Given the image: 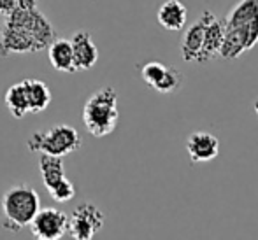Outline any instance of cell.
Wrapping results in <instances>:
<instances>
[{
  "label": "cell",
  "instance_id": "1",
  "mask_svg": "<svg viewBox=\"0 0 258 240\" xmlns=\"http://www.w3.org/2000/svg\"><path fill=\"white\" fill-rule=\"evenodd\" d=\"M56 39L51 21L39 9L37 0H18L16 7L6 14L0 28V56L39 53L48 49Z\"/></svg>",
  "mask_w": 258,
  "mask_h": 240
},
{
  "label": "cell",
  "instance_id": "2",
  "mask_svg": "<svg viewBox=\"0 0 258 240\" xmlns=\"http://www.w3.org/2000/svg\"><path fill=\"white\" fill-rule=\"evenodd\" d=\"M258 44V0H239L225 18L220 48L223 60H235Z\"/></svg>",
  "mask_w": 258,
  "mask_h": 240
},
{
  "label": "cell",
  "instance_id": "3",
  "mask_svg": "<svg viewBox=\"0 0 258 240\" xmlns=\"http://www.w3.org/2000/svg\"><path fill=\"white\" fill-rule=\"evenodd\" d=\"M118 119V93L112 86H105L92 93L83 107V123L90 135L97 139L111 135L116 130Z\"/></svg>",
  "mask_w": 258,
  "mask_h": 240
},
{
  "label": "cell",
  "instance_id": "4",
  "mask_svg": "<svg viewBox=\"0 0 258 240\" xmlns=\"http://www.w3.org/2000/svg\"><path fill=\"white\" fill-rule=\"evenodd\" d=\"M41 209L39 193L28 184H14L2 195L4 228L18 233L23 228L30 226L32 219Z\"/></svg>",
  "mask_w": 258,
  "mask_h": 240
},
{
  "label": "cell",
  "instance_id": "5",
  "mask_svg": "<svg viewBox=\"0 0 258 240\" xmlns=\"http://www.w3.org/2000/svg\"><path fill=\"white\" fill-rule=\"evenodd\" d=\"M83 145L81 135L76 128L69 125H54L44 132H35L30 135L27 147L32 152L48 154L54 158H63L79 151Z\"/></svg>",
  "mask_w": 258,
  "mask_h": 240
},
{
  "label": "cell",
  "instance_id": "6",
  "mask_svg": "<svg viewBox=\"0 0 258 240\" xmlns=\"http://www.w3.org/2000/svg\"><path fill=\"white\" fill-rule=\"evenodd\" d=\"M39 172H41L42 183H44L46 190H48V193L51 195V198L54 202L65 203L74 198L76 186H74V183L65 176L61 158L41 154V158H39Z\"/></svg>",
  "mask_w": 258,
  "mask_h": 240
},
{
  "label": "cell",
  "instance_id": "7",
  "mask_svg": "<svg viewBox=\"0 0 258 240\" xmlns=\"http://www.w3.org/2000/svg\"><path fill=\"white\" fill-rule=\"evenodd\" d=\"M105 216L104 212L92 202L79 203L74 209L72 216L69 217V231L76 240H90L93 238L104 226Z\"/></svg>",
  "mask_w": 258,
  "mask_h": 240
},
{
  "label": "cell",
  "instance_id": "8",
  "mask_svg": "<svg viewBox=\"0 0 258 240\" xmlns=\"http://www.w3.org/2000/svg\"><path fill=\"white\" fill-rule=\"evenodd\" d=\"M32 233L39 240H58L63 238L69 231V217L65 212L53 207L39 209L30 223Z\"/></svg>",
  "mask_w": 258,
  "mask_h": 240
},
{
  "label": "cell",
  "instance_id": "9",
  "mask_svg": "<svg viewBox=\"0 0 258 240\" xmlns=\"http://www.w3.org/2000/svg\"><path fill=\"white\" fill-rule=\"evenodd\" d=\"M72 58H74V70H90L99 61V48L92 39V34L86 30H79L71 39Z\"/></svg>",
  "mask_w": 258,
  "mask_h": 240
},
{
  "label": "cell",
  "instance_id": "10",
  "mask_svg": "<svg viewBox=\"0 0 258 240\" xmlns=\"http://www.w3.org/2000/svg\"><path fill=\"white\" fill-rule=\"evenodd\" d=\"M211 16V11H204L197 21L191 27L186 28L183 39H181V54H183L184 61H199L201 56L202 44H204V34H206V25Z\"/></svg>",
  "mask_w": 258,
  "mask_h": 240
},
{
  "label": "cell",
  "instance_id": "11",
  "mask_svg": "<svg viewBox=\"0 0 258 240\" xmlns=\"http://www.w3.org/2000/svg\"><path fill=\"white\" fill-rule=\"evenodd\" d=\"M186 151L194 163L211 162L220 154V140L207 132H194L186 139Z\"/></svg>",
  "mask_w": 258,
  "mask_h": 240
},
{
  "label": "cell",
  "instance_id": "12",
  "mask_svg": "<svg viewBox=\"0 0 258 240\" xmlns=\"http://www.w3.org/2000/svg\"><path fill=\"white\" fill-rule=\"evenodd\" d=\"M223 34H225V18H218L216 14L211 13L206 25L204 44H202V51L197 63H206V61H211L220 56Z\"/></svg>",
  "mask_w": 258,
  "mask_h": 240
},
{
  "label": "cell",
  "instance_id": "13",
  "mask_svg": "<svg viewBox=\"0 0 258 240\" xmlns=\"http://www.w3.org/2000/svg\"><path fill=\"white\" fill-rule=\"evenodd\" d=\"M188 11L181 0H167L160 6L156 13V21L162 28L170 32L183 30L186 25Z\"/></svg>",
  "mask_w": 258,
  "mask_h": 240
},
{
  "label": "cell",
  "instance_id": "14",
  "mask_svg": "<svg viewBox=\"0 0 258 240\" xmlns=\"http://www.w3.org/2000/svg\"><path fill=\"white\" fill-rule=\"evenodd\" d=\"M25 90H27L28 97V107H30V114H39L44 112L51 104V90L41 79H23Z\"/></svg>",
  "mask_w": 258,
  "mask_h": 240
},
{
  "label": "cell",
  "instance_id": "15",
  "mask_svg": "<svg viewBox=\"0 0 258 240\" xmlns=\"http://www.w3.org/2000/svg\"><path fill=\"white\" fill-rule=\"evenodd\" d=\"M48 56L53 68L58 72H76L74 58H72V44L71 39L56 37L48 46Z\"/></svg>",
  "mask_w": 258,
  "mask_h": 240
},
{
  "label": "cell",
  "instance_id": "16",
  "mask_svg": "<svg viewBox=\"0 0 258 240\" xmlns=\"http://www.w3.org/2000/svg\"><path fill=\"white\" fill-rule=\"evenodd\" d=\"M6 107L11 112V116L16 119H23L27 114H30V107H28V97L27 90H25V83H14L13 86H9V90L6 92Z\"/></svg>",
  "mask_w": 258,
  "mask_h": 240
},
{
  "label": "cell",
  "instance_id": "17",
  "mask_svg": "<svg viewBox=\"0 0 258 240\" xmlns=\"http://www.w3.org/2000/svg\"><path fill=\"white\" fill-rule=\"evenodd\" d=\"M184 83V75L177 70L176 67H167L165 74H163L162 81L155 86V92L163 93V95H169V93H176L181 90Z\"/></svg>",
  "mask_w": 258,
  "mask_h": 240
},
{
  "label": "cell",
  "instance_id": "18",
  "mask_svg": "<svg viewBox=\"0 0 258 240\" xmlns=\"http://www.w3.org/2000/svg\"><path fill=\"white\" fill-rule=\"evenodd\" d=\"M167 67H169V65H163V63H160V61H148V63H144L143 67H141V77H143V81L146 83L150 88L155 90V86L162 81Z\"/></svg>",
  "mask_w": 258,
  "mask_h": 240
},
{
  "label": "cell",
  "instance_id": "19",
  "mask_svg": "<svg viewBox=\"0 0 258 240\" xmlns=\"http://www.w3.org/2000/svg\"><path fill=\"white\" fill-rule=\"evenodd\" d=\"M16 4H18V0H0V14H9L11 11L16 7Z\"/></svg>",
  "mask_w": 258,
  "mask_h": 240
},
{
  "label": "cell",
  "instance_id": "20",
  "mask_svg": "<svg viewBox=\"0 0 258 240\" xmlns=\"http://www.w3.org/2000/svg\"><path fill=\"white\" fill-rule=\"evenodd\" d=\"M253 109H255V112H256V116H258V98L255 100V104H253Z\"/></svg>",
  "mask_w": 258,
  "mask_h": 240
}]
</instances>
